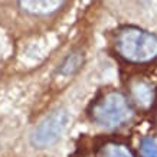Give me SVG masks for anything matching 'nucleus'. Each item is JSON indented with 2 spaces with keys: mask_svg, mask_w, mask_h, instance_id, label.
<instances>
[{
  "mask_svg": "<svg viewBox=\"0 0 157 157\" xmlns=\"http://www.w3.org/2000/svg\"><path fill=\"white\" fill-rule=\"evenodd\" d=\"M115 51L125 62L148 63L157 59V36L137 26H125L117 33Z\"/></svg>",
  "mask_w": 157,
  "mask_h": 157,
  "instance_id": "1",
  "label": "nucleus"
},
{
  "mask_svg": "<svg viewBox=\"0 0 157 157\" xmlns=\"http://www.w3.org/2000/svg\"><path fill=\"white\" fill-rule=\"evenodd\" d=\"M91 120L107 130L121 128L136 115L130 98L120 91H108L92 104Z\"/></svg>",
  "mask_w": 157,
  "mask_h": 157,
  "instance_id": "2",
  "label": "nucleus"
},
{
  "mask_svg": "<svg viewBox=\"0 0 157 157\" xmlns=\"http://www.w3.org/2000/svg\"><path fill=\"white\" fill-rule=\"evenodd\" d=\"M69 123V114L67 109H56L46 115L40 121L30 137V143L36 148H48L62 137Z\"/></svg>",
  "mask_w": 157,
  "mask_h": 157,
  "instance_id": "3",
  "label": "nucleus"
},
{
  "mask_svg": "<svg viewBox=\"0 0 157 157\" xmlns=\"http://www.w3.org/2000/svg\"><path fill=\"white\" fill-rule=\"evenodd\" d=\"M131 91V104L136 105L138 109L150 111L157 101V91L151 82L146 79H136L130 85Z\"/></svg>",
  "mask_w": 157,
  "mask_h": 157,
  "instance_id": "4",
  "label": "nucleus"
},
{
  "mask_svg": "<svg viewBox=\"0 0 157 157\" xmlns=\"http://www.w3.org/2000/svg\"><path fill=\"white\" fill-rule=\"evenodd\" d=\"M20 9L32 16H49L61 10L65 2L61 0H23L19 2Z\"/></svg>",
  "mask_w": 157,
  "mask_h": 157,
  "instance_id": "5",
  "label": "nucleus"
},
{
  "mask_svg": "<svg viewBox=\"0 0 157 157\" xmlns=\"http://www.w3.org/2000/svg\"><path fill=\"white\" fill-rule=\"evenodd\" d=\"M98 157H136L133 150L124 143L111 141L100 148Z\"/></svg>",
  "mask_w": 157,
  "mask_h": 157,
  "instance_id": "6",
  "label": "nucleus"
},
{
  "mask_svg": "<svg viewBox=\"0 0 157 157\" xmlns=\"http://www.w3.org/2000/svg\"><path fill=\"white\" fill-rule=\"evenodd\" d=\"M82 63H84V55L81 52H74L62 62L61 68H59V74L65 76L74 75L82 67Z\"/></svg>",
  "mask_w": 157,
  "mask_h": 157,
  "instance_id": "7",
  "label": "nucleus"
},
{
  "mask_svg": "<svg viewBox=\"0 0 157 157\" xmlns=\"http://www.w3.org/2000/svg\"><path fill=\"white\" fill-rule=\"evenodd\" d=\"M141 154L143 157H157V143L151 137H144L141 140Z\"/></svg>",
  "mask_w": 157,
  "mask_h": 157,
  "instance_id": "8",
  "label": "nucleus"
}]
</instances>
